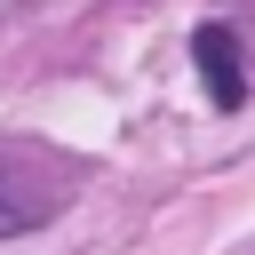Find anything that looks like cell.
I'll use <instances>...</instances> for the list:
<instances>
[{
    "label": "cell",
    "mask_w": 255,
    "mask_h": 255,
    "mask_svg": "<svg viewBox=\"0 0 255 255\" xmlns=\"http://www.w3.org/2000/svg\"><path fill=\"white\" fill-rule=\"evenodd\" d=\"M191 64H199V80H207V104H215V112H231V104L247 96L239 32H231V24H199V32H191Z\"/></svg>",
    "instance_id": "obj_2"
},
{
    "label": "cell",
    "mask_w": 255,
    "mask_h": 255,
    "mask_svg": "<svg viewBox=\"0 0 255 255\" xmlns=\"http://www.w3.org/2000/svg\"><path fill=\"white\" fill-rule=\"evenodd\" d=\"M72 175L40 151V143H0V239H24L40 231L56 207H64Z\"/></svg>",
    "instance_id": "obj_1"
}]
</instances>
